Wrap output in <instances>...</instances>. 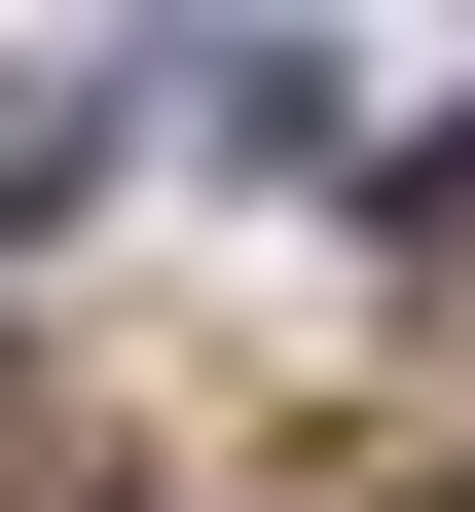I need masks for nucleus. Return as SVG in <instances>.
I'll use <instances>...</instances> for the list:
<instances>
[{
	"label": "nucleus",
	"instance_id": "1",
	"mask_svg": "<svg viewBox=\"0 0 475 512\" xmlns=\"http://www.w3.org/2000/svg\"><path fill=\"white\" fill-rule=\"evenodd\" d=\"M0 512H110V476H74V439H37V403H0Z\"/></svg>",
	"mask_w": 475,
	"mask_h": 512
},
{
	"label": "nucleus",
	"instance_id": "2",
	"mask_svg": "<svg viewBox=\"0 0 475 512\" xmlns=\"http://www.w3.org/2000/svg\"><path fill=\"white\" fill-rule=\"evenodd\" d=\"M366 512H475V476H366Z\"/></svg>",
	"mask_w": 475,
	"mask_h": 512
}]
</instances>
